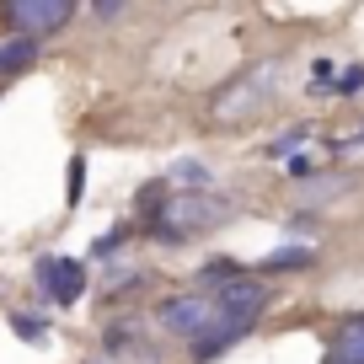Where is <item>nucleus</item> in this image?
<instances>
[{
  "label": "nucleus",
  "mask_w": 364,
  "mask_h": 364,
  "mask_svg": "<svg viewBox=\"0 0 364 364\" xmlns=\"http://www.w3.org/2000/svg\"><path fill=\"white\" fill-rule=\"evenodd\" d=\"M273 75H279V65H257V70H247V75H236V80L215 97V107H209V113H215L220 124H241V118H252V113L273 97Z\"/></svg>",
  "instance_id": "obj_2"
},
{
  "label": "nucleus",
  "mask_w": 364,
  "mask_h": 364,
  "mask_svg": "<svg viewBox=\"0 0 364 364\" xmlns=\"http://www.w3.org/2000/svg\"><path fill=\"white\" fill-rule=\"evenodd\" d=\"M11 327L22 332L27 343H43V338H48V321H43V316H27V311H11Z\"/></svg>",
  "instance_id": "obj_10"
},
{
  "label": "nucleus",
  "mask_w": 364,
  "mask_h": 364,
  "mask_svg": "<svg viewBox=\"0 0 364 364\" xmlns=\"http://www.w3.org/2000/svg\"><path fill=\"white\" fill-rule=\"evenodd\" d=\"M0 22L6 27H16V38H48V33H59L65 22H75V6L70 0H6L0 6Z\"/></svg>",
  "instance_id": "obj_3"
},
{
  "label": "nucleus",
  "mask_w": 364,
  "mask_h": 364,
  "mask_svg": "<svg viewBox=\"0 0 364 364\" xmlns=\"http://www.w3.org/2000/svg\"><path fill=\"white\" fill-rule=\"evenodd\" d=\"M262 268H268V273H279V268H311V252L306 247H284V252H273Z\"/></svg>",
  "instance_id": "obj_9"
},
{
  "label": "nucleus",
  "mask_w": 364,
  "mask_h": 364,
  "mask_svg": "<svg viewBox=\"0 0 364 364\" xmlns=\"http://www.w3.org/2000/svg\"><path fill=\"white\" fill-rule=\"evenodd\" d=\"M33 279L54 306H75V300L86 295V268H80L75 257H59V252H48V257L33 262Z\"/></svg>",
  "instance_id": "obj_4"
},
{
  "label": "nucleus",
  "mask_w": 364,
  "mask_h": 364,
  "mask_svg": "<svg viewBox=\"0 0 364 364\" xmlns=\"http://www.w3.org/2000/svg\"><path fill=\"white\" fill-rule=\"evenodd\" d=\"M166 188L204 193V188H209V166H204V161H177V166H171V177H166Z\"/></svg>",
  "instance_id": "obj_8"
},
{
  "label": "nucleus",
  "mask_w": 364,
  "mask_h": 364,
  "mask_svg": "<svg viewBox=\"0 0 364 364\" xmlns=\"http://www.w3.org/2000/svg\"><path fill=\"white\" fill-rule=\"evenodd\" d=\"M327 364H364V316H353V321L338 327V338H332V348H327Z\"/></svg>",
  "instance_id": "obj_6"
},
{
  "label": "nucleus",
  "mask_w": 364,
  "mask_h": 364,
  "mask_svg": "<svg viewBox=\"0 0 364 364\" xmlns=\"http://www.w3.org/2000/svg\"><path fill=\"white\" fill-rule=\"evenodd\" d=\"M86 364H124V359H118V353H107V348H102V353H91Z\"/></svg>",
  "instance_id": "obj_14"
},
{
  "label": "nucleus",
  "mask_w": 364,
  "mask_h": 364,
  "mask_svg": "<svg viewBox=\"0 0 364 364\" xmlns=\"http://www.w3.org/2000/svg\"><path fill=\"white\" fill-rule=\"evenodd\" d=\"M150 236L156 241H198L209 230H220L230 220V198L220 193H182V198H161V209H150Z\"/></svg>",
  "instance_id": "obj_1"
},
{
  "label": "nucleus",
  "mask_w": 364,
  "mask_h": 364,
  "mask_svg": "<svg viewBox=\"0 0 364 364\" xmlns=\"http://www.w3.org/2000/svg\"><path fill=\"white\" fill-rule=\"evenodd\" d=\"M156 321L171 332V338H188V343H193L198 332L215 321V300H209V295H171V300H161Z\"/></svg>",
  "instance_id": "obj_5"
},
{
  "label": "nucleus",
  "mask_w": 364,
  "mask_h": 364,
  "mask_svg": "<svg viewBox=\"0 0 364 364\" xmlns=\"http://www.w3.org/2000/svg\"><path fill=\"white\" fill-rule=\"evenodd\" d=\"M38 65V43L33 38H0V75H22V70Z\"/></svg>",
  "instance_id": "obj_7"
},
{
  "label": "nucleus",
  "mask_w": 364,
  "mask_h": 364,
  "mask_svg": "<svg viewBox=\"0 0 364 364\" xmlns=\"http://www.w3.org/2000/svg\"><path fill=\"white\" fill-rule=\"evenodd\" d=\"M124 241H129V225H113L107 236H97V241H91V257H113V252L124 247Z\"/></svg>",
  "instance_id": "obj_12"
},
{
  "label": "nucleus",
  "mask_w": 364,
  "mask_h": 364,
  "mask_svg": "<svg viewBox=\"0 0 364 364\" xmlns=\"http://www.w3.org/2000/svg\"><path fill=\"white\" fill-rule=\"evenodd\" d=\"M65 193H70V209H75V204H80V193H86V156H75V161H70Z\"/></svg>",
  "instance_id": "obj_11"
},
{
  "label": "nucleus",
  "mask_w": 364,
  "mask_h": 364,
  "mask_svg": "<svg viewBox=\"0 0 364 364\" xmlns=\"http://www.w3.org/2000/svg\"><path fill=\"white\" fill-rule=\"evenodd\" d=\"M359 86H364V65H348V70H343V80H338L332 91H338V97H353Z\"/></svg>",
  "instance_id": "obj_13"
}]
</instances>
